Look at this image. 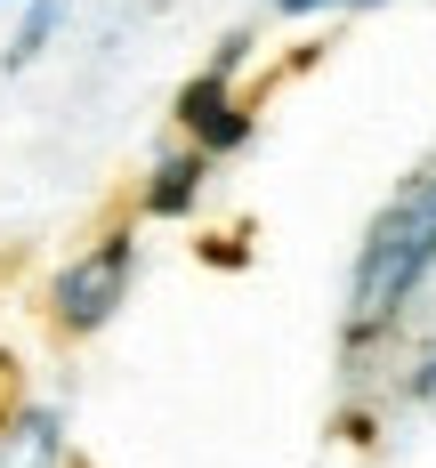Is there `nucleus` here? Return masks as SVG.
I'll return each mask as SVG.
<instances>
[{"instance_id": "nucleus-5", "label": "nucleus", "mask_w": 436, "mask_h": 468, "mask_svg": "<svg viewBox=\"0 0 436 468\" xmlns=\"http://www.w3.org/2000/svg\"><path fill=\"white\" fill-rule=\"evenodd\" d=\"M202 178H210V162L178 145V154H162L154 170H145V218H186L194 202H202Z\"/></svg>"}, {"instance_id": "nucleus-8", "label": "nucleus", "mask_w": 436, "mask_h": 468, "mask_svg": "<svg viewBox=\"0 0 436 468\" xmlns=\"http://www.w3.org/2000/svg\"><path fill=\"white\" fill-rule=\"evenodd\" d=\"M412 396H420V404H436V356L420 364V372H412Z\"/></svg>"}, {"instance_id": "nucleus-3", "label": "nucleus", "mask_w": 436, "mask_h": 468, "mask_svg": "<svg viewBox=\"0 0 436 468\" xmlns=\"http://www.w3.org/2000/svg\"><path fill=\"white\" fill-rule=\"evenodd\" d=\"M235 65H242V41H227V57L178 90V130H186V145L202 162L210 154H235L250 138V113H242V97H235Z\"/></svg>"}, {"instance_id": "nucleus-1", "label": "nucleus", "mask_w": 436, "mask_h": 468, "mask_svg": "<svg viewBox=\"0 0 436 468\" xmlns=\"http://www.w3.org/2000/svg\"><path fill=\"white\" fill-rule=\"evenodd\" d=\"M436 275V170H420L412 186L388 202L364 250H356V282H347V339H380L412 291Z\"/></svg>"}, {"instance_id": "nucleus-7", "label": "nucleus", "mask_w": 436, "mask_h": 468, "mask_svg": "<svg viewBox=\"0 0 436 468\" xmlns=\"http://www.w3.org/2000/svg\"><path fill=\"white\" fill-rule=\"evenodd\" d=\"M332 8H380V0H275V16H332Z\"/></svg>"}, {"instance_id": "nucleus-4", "label": "nucleus", "mask_w": 436, "mask_h": 468, "mask_svg": "<svg viewBox=\"0 0 436 468\" xmlns=\"http://www.w3.org/2000/svg\"><path fill=\"white\" fill-rule=\"evenodd\" d=\"M0 468H65V428L41 404H16L0 420Z\"/></svg>"}, {"instance_id": "nucleus-2", "label": "nucleus", "mask_w": 436, "mask_h": 468, "mask_svg": "<svg viewBox=\"0 0 436 468\" xmlns=\"http://www.w3.org/2000/svg\"><path fill=\"white\" fill-rule=\"evenodd\" d=\"M130 275H138V234H130V227L97 234L90 250H81L65 275L48 282V324L65 331V339L105 331V324H113V307L130 299Z\"/></svg>"}, {"instance_id": "nucleus-6", "label": "nucleus", "mask_w": 436, "mask_h": 468, "mask_svg": "<svg viewBox=\"0 0 436 468\" xmlns=\"http://www.w3.org/2000/svg\"><path fill=\"white\" fill-rule=\"evenodd\" d=\"M57 25H65V0H33V8H25V25H16V41H8V65H33Z\"/></svg>"}]
</instances>
